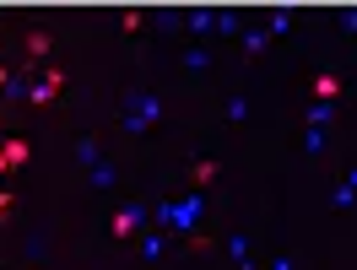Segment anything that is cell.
Wrapping results in <instances>:
<instances>
[{
  "label": "cell",
  "instance_id": "1",
  "mask_svg": "<svg viewBox=\"0 0 357 270\" xmlns=\"http://www.w3.org/2000/svg\"><path fill=\"white\" fill-rule=\"evenodd\" d=\"M22 162H27V141H22V135H11V141L0 146V173H11V168H22Z\"/></svg>",
  "mask_w": 357,
  "mask_h": 270
},
{
  "label": "cell",
  "instance_id": "2",
  "mask_svg": "<svg viewBox=\"0 0 357 270\" xmlns=\"http://www.w3.org/2000/svg\"><path fill=\"white\" fill-rule=\"evenodd\" d=\"M66 87V81H60V70H49L44 81H38V87H33V97H38V103H49V97H54V92Z\"/></svg>",
  "mask_w": 357,
  "mask_h": 270
},
{
  "label": "cell",
  "instance_id": "3",
  "mask_svg": "<svg viewBox=\"0 0 357 270\" xmlns=\"http://www.w3.org/2000/svg\"><path fill=\"white\" fill-rule=\"evenodd\" d=\"M130 232H135V211H130V205H125V211L114 216V238H130Z\"/></svg>",
  "mask_w": 357,
  "mask_h": 270
},
{
  "label": "cell",
  "instance_id": "4",
  "mask_svg": "<svg viewBox=\"0 0 357 270\" xmlns=\"http://www.w3.org/2000/svg\"><path fill=\"white\" fill-rule=\"evenodd\" d=\"M314 92H319V97H325V103H331L335 92H341V81H335V76H319V81H314Z\"/></svg>",
  "mask_w": 357,
  "mask_h": 270
},
{
  "label": "cell",
  "instance_id": "5",
  "mask_svg": "<svg viewBox=\"0 0 357 270\" xmlns=\"http://www.w3.org/2000/svg\"><path fill=\"white\" fill-rule=\"evenodd\" d=\"M27 54H49V33H27Z\"/></svg>",
  "mask_w": 357,
  "mask_h": 270
}]
</instances>
